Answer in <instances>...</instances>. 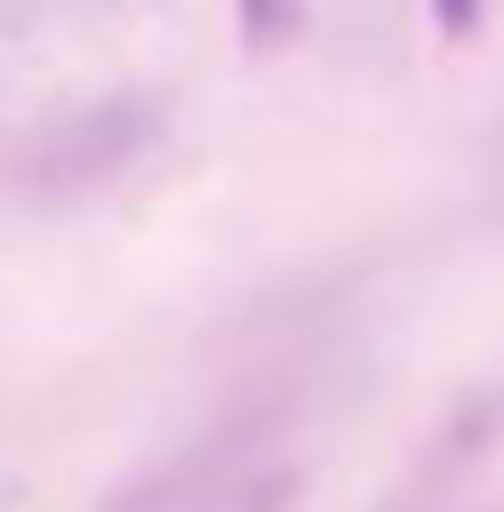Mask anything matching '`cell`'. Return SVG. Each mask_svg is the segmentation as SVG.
Here are the masks:
<instances>
[{"mask_svg":"<svg viewBox=\"0 0 504 512\" xmlns=\"http://www.w3.org/2000/svg\"><path fill=\"white\" fill-rule=\"evenodd\" d=\"M160 135H168L160 101L110 93V101H84V110L51 118L26 152H17L9 177H17V194H26V202L68 210V202H84V194H110L126 168H143V160L160 152Z\"/></svg>","mask_w":504,"mask_h":512,"instance_id":"obj_1","label":"cell"},{"mask_svg":"<svg viewBox=\"0 0 504 512\" xmlns=\"http://www.w3.org/2000/svg\"><path fill=\"white\" fill-rule=\"evenodd\" d=\"M278 429H286L278 403H236V412H219L202 437H185L177 454H160V462H143L135 479H118L93 512H194L210 487H227L244 462L278 454Z\"/></svg>","mask_w":504,"mask_h":512,"instance_id":"obj_2","label":"cell"},{"mask_svg":"<svg viewBox=\"0 0 504 512\" xmlns=\"http://www.w3.org/2000/svg\"><path fill=\"white\" fill-rule=\"evenodd\" d=\"M496 445H504V378H496V387H471L446 420H437V437L412 454V479L395 487V504H387V512H429L446 487L471 479L479 462L496 454Z\"/></svg>","mask_w":504,"mask_h":512,"instance_id":"obj_3","label":"cell"},{"mask_svg":"<svg viewBox=\"0 0 504 512\" xmlns=\"http://www.w3.org/2000/svg\"><path fill=\"white\" fill-rule=\"evenodd\" d=\"M294 504H303V462H294L286 445H278V454L244 462V471L227 479V487H210L194 512H294Z\"/></svg>","mask_w":504,"mask_h":512,"instance_id":"obj_4","label":"cell"},{"mask_svg":"<svg viewBox=\"0 0 504 512\" xmlns=\"http://www.w3.org/2000/svg\"><path fill=\"white\" fill-rule=\"evenodd\" d=\"M236 26L252 51H278V42H294V26H303V0H236Z\"/></svg>","mask_w":504,"mask_h":512,"instance_id":"obj_5","label":"cell"},{"mask_svg":"<svg viewBox=\"0 0 504 512\" xmlns=\"http://www.w3.org/2000/svg\"><path fill=\"white\" fill-rule=\"evenodd\" d=\"M429 9H437V26H446V34H471L479 26V0H429Z\"/></svg>","mask_w":504,"mask_h":512,"instance_id":"obj_6","label":"cell"}]
</instances>
